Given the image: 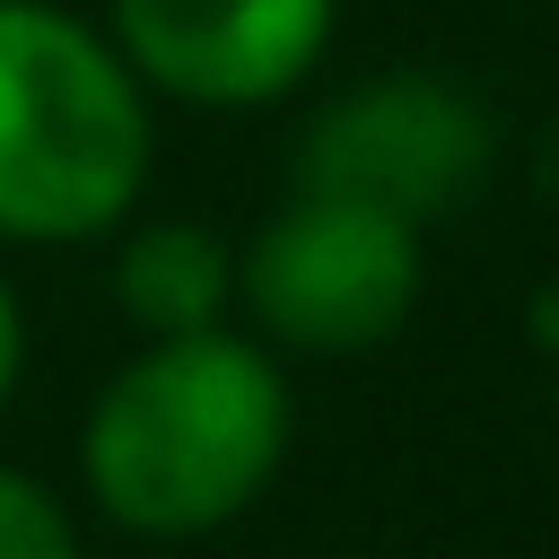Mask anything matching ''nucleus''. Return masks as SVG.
Listing matches in <instances>:
<instances>
[{"instance_id": "nucleus-1", "label": "nucleus", "mask_w": 559, "mask_h": 559, "mask_svg": "<svg viewBox=\"0 0 559 559\" xmlns=\"http://www.w3.org/2000/svg\"><path fill=\"white\" fill-rule=\"evenodd\" d=\"M288 454V384L236 332H175L140 349L87 411L79 463L114 524L148 542L210 533L262 498Z\"/></svg>"}, {"instance_id": "nucleus-2", "label": "nucleus", "mask_w": 559, "mask_h": 559, "mask_svg": "<svg viewBox=\"0 0 559 559\" xmlns=\"http://www.w3.org/2000/svg\"><path fill=\"white\" fill-rule=\"evenodd\" d=\"M148 183L131 61L44 0H0V236H105Z\"/></svg>"}, {"instance_id": "nucleus-3", "label": "nucleus", "mask_w": 559, "mask_h": 559, "mask_svg": "<svg viewBox=\"0 0 559 559\" xmlns=\"http://www.w3.org/2000/svg\"><path fill=\"white\" fill-rule=\"evenodd\" d=\"M236 297L288 349H314V358L376 349L419 306V227L341 192H297L245 245Z\"/></svg>"}, {"instance_id": "nucleus-4", "label": "nucleus", "mask_w": 559, "mask_h": 559, "mask_svg": "<svg viewBox=\"0 0 559 559\" xmlns=\"http://www.w3.org/2000/svg\"><path fill=\"white\" fill-rule=\"evenodd\" d=\"M480 175H489V114L428 70H393L332 96L297 148V192H341L393 210L402 227L445 218Z\"/></svg>"}, {"instance_id": "nucleus-5", "label": "nucleus", "mask_w": 559, "mask_h": 559, "mask_svg": "<svg viewBox=\"0 0 559 559\" xmlns=\"http://www.w3.org/2000/svg\"><path fill=\"white\" fill-rule=\"evenodd\" d=\"M332 0H114V52L183 105H271L314 70Z\"/></svg>"}, {"instance_id": "nucleus-6", "label": "nucleus", "mask_w": 559, "mask_h": 559, "mask_svg": "<svg viewBox=\"0 0 559 559\" xmlns=\"http://www.w3.org/2000/svg\"><path fill=\"white\" fill-rule=\"evenodd\" d=\"M114 297H122V314H131L140 332H157V341L210 332L218 306L236 297V253H227L210 227H192V218H157V227H140V236L122 245Z\"/></svg>"}, {"instance_id": "nucleus-7", "label": "nucleus", "mask_w": 559, "mask_h": 559, "mask_svg": "<svg viewBox=\"0 0 559 559\" xmlns=\"http://www.w3.org/2000/svg\"><path fill=\"white\" fill-rule=\"evenodd\" d=\"M0 559H79L70 515L52 507V489L17 463H0Z\"/></svg>"}, {"instance_id": "nucleus-8", "label": "nucleus", "mask_w": 559, "mask_h": 559, "mask_svg": "<svg viewBox=\"0 0 559 559\" xmlns=\"http://www.w3.org/2000/svg\"><path fill=\"white\" fill-rule=\"evenodd\" d=\"M17 367H26V323H17V297L0 280V402L17 393Z\"/></svg>"}, {"instance_id": "nucleus-9", "label": "nucleus", "mask_w": 559, "mask_h": 559, "mask_svg": "<svg viewBox=\"0 0 559 559\" xmlns=\"http://www.w3.org/2000/svg\"><path fill=\"white\" fill-rule=\"evenodd\" d=\"M533 341H542V358L559 376V288H533Z\"/></svg>"}, {"instance_id": "nucleus-10", "label": "nucleus", "mask_w": 559, "mask_h": 559, "mask_svg": "<svg viewBox=\"0 0 559 559\" xmlns=\"http://www.w3.org/2000/svg\"><path fill=\"white\" fill-rule=\"evenodd\" d=\"M542 183L559 192V122H550V148H542Z\"/></svg>"}]
</instances>
